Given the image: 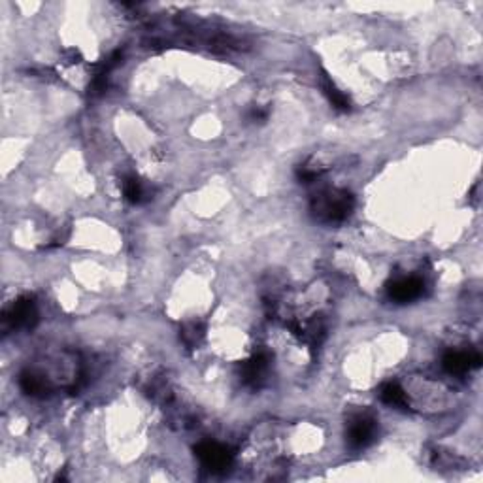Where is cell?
<instances>
[{
  "mask_svg": "<svg viewBox=\"0 0 483 483\" xmlns=\"http://www.w3.org/2000/svg\"><path fill=\"white\" fill-rule=\"evenodd\" d=\"M377 425L368 416H359L347 427V443L353 450H363L376 436Z\"/></svg>",
  "mask_w": 483,
  "mask_h": 483,
  "instance_id": "4",
  "label": "cell"
},
{
  "mask_svg": "<svg viewBox=\"0 0 483 483\" xmlns=\"http://www.w3.org/2000/svg\"><path fill=\"white\" fill-rule=\"evenodd\" d=\"M321 87H323V93L327 95V99L331 100V104L336 108L338 112H350L351 110L350 99H347V97H345V95L342 93L336 85H334V81H332L325 72L323 76H321Z\"/></svg>",
  "mask_w": 483,
  "mask_h": 483,
  "instance_id": "8",
  "label": "cell"
},
{
  "mask_svg": "<svg viewBox=\"0 0 483 483\" xmlns=\"http://www.w3.org/2000/svg\"><path fill=\"white\" fill-rule=\"evenodd\" d=\"M425 291V284L419 278H402L398 281H393V284L387 287V293H389L391 300L395 302H411V300H417Z\"/></svg>",
  "mask_w": 483,
  "mask_h": 483,
  "instance_id": "5",
  "label": "cell"
},
{
  "mask_svg": "<svg viewBox=\"0 0 483 483\" xmlns=\"http://www.w3.org/2000/svg\"><path fill=\"white\" fill-rule=\"evenodd\" d=\"M480 363H482V357H480V353H476V351H468V353L466 351H450L442 359L445 372L457 374V376L472 370V368H477Z\"/></svg>",
  "mask_w": 483,
  "mask_h": 483,
  "instance_id": "6",
  "label": "cell"
},
{
  "mask_svg": "<svg viewBox=\"0 0 483 483\" xmlns=\"http://www.w3.org/2000/svg\"><path fill=\"white\" fill-rule=\"evenodd\" d=\"M353 206L355 200L351 193L342 189H325L311 200V213L325 223H338L350 218Z\"/></svg>",
  "mask_w": 483,
  "mask_h": 483,
  "instance_id": "1",
  "label": "cell"
},
{
  "mask_svg": "<svg viewBox=\"0 0 483 483\" xmlns=\"http://www.w3.org/2000/svg\"><path fill=\"white\" fill-rule=\"evenodd\" d=\"M268 363H270V357L266 353H257L249 361H245L242 364V377H244L245 384L257 385L261 382V377L265 376Z\"/></svg>",
  "mask_w": 483,
  "mask_h": 483,
  "instance_id": "7",
  "label": "cell"
},
{
  "mask_svg": "<svg viewBox=\"0 0 483 483\" xmlns=\"http://www.w3.org/2000/svg\"><path fill=\"white\" fill-rule=\"evenodd\" d=\"M379 398L389 406H397V408H406L408 406V397L398 384H385L379 391Z\"/></svg>",
  "mask_w": 483,
  "mask_h": 483,
  "instance_id": "9",
  "label": "cell"
},
{
  "mask_svg": "<svg viewBox=\"0 0 483 483\" xmlns=\"http://www.w3.org/2000/svg\"><path fill=\"white\" fill-rule=\"evenodd\" d=\"M195 453L200 459V463L210 472H225L232 463V453L225 445L218 442H202L195 448Z\"/></svg>",
  "mask_w": 483,
  "mask_h": 483,
  "instance_id": "2",
  "label": "cell"
},
{
  "mask_svg": "<svg viewBox=\"0 0 483 483\" xmlns=\"http://www.w3.org/2000/svg\"><path fill=\"white\" fill-rule=\"evenodd\" d=\"M38 319V311L33 298H19L14 306L4 313V327L6 329H31Z\"/></svg>",
  "mask_w": 483,
  "mask_h": 483,
  "instance_id": "3",
  "label": "cell"
},
{
  "mask_svg": "<svg viewBox=\"0 0 483 483\" xmlns=\"http://www.w3.org/2000/svg\"><path fill=\"white\" fill-rule=\"evenodd\" d=\"M181 336H183V340H186L187 344L195 345L199 342V338L202 336V327H200V325H191V329L181 332Z\"/></svg>",
  "mask_w": 483,
  "mask_h": 483,
  "instance_id": "13",
  "label": "cell"
},
{
  "mask_svg": "<svg viewBox=\"0 0 483 483\" xmlns=\"http://www.w3.org/2000/svg\"><path fill=\"white\" fill-rule=\"evenodd\" d=\"M297 178L302 181V183H311L319 178V170L316 168H310V166H300L297 170Z\"/></svg>",
  "mask_w": 483,
  "mask_h": 483,
  "instance_id": "12",
  "label": "cell"
},
{
  "mask_svg": "<svg viewBox=\"0 0 483 483\" xmlns=\"http://www.w3.org/2000/svg\"><path fill=\"white\" fill-rule=\"evenodd\" d=\"M247 120L252 121V123H265L268 120V110L261 106H253L252 112L247 113Z\"/></svg>",
  "mask_w": 483,
  "mask_h": 483,
  "instance_id": "14",
  "label": "cell"
},
{
  "mask_svg": "<svg viewBox=\"0 0 483 483\" xmlns=\"http://www.w3.org/2000/svg\"><path fill=\"white\" fill-rule=\"evenodd\" d=\"M123 195H125V199L129 200V202H133V204L142 202V199H144V186H142V181H140L136 176L126 178L125 181H123Z\"/></svg>",
  "mask_w": 483,
  "mask_h": 483,
  "instance_id": "11",
  "label": "cell"
},
{
  "mask_svg": "<svg viewBox=\"0 0 483 483\" xmlns=\"http://www.w3.org/2000/svg\"><path fill=\"white\" fill-rule=\"evenodd\" d=\"M19 387L27 395H44L47 391L46 379L40 376H36L33 372H23L19 377Z\"/></svg>",
  "mask_w": 483,
  "mask_h": 483,
  "instance_id": "10",
  "label": "cell"
}]
</instances>
